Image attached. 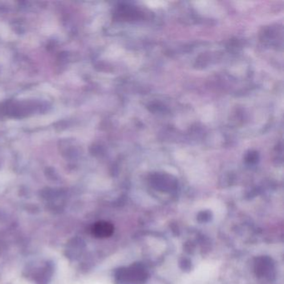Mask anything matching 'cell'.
<instances>
[{
    "label": "cell",
    "mask_w": 284,
    "mask_h": 284,
    "mask_svg": "<svg viewBox=\"0 0 284 284\" xmlns=\"http://www.w3.org/2000/svg\"><path fill=\"white\" fill-rule=\"evenodd\" d=\"M144 271H142L140 267H133L129 269H123V270L118 271L116 276V279L118 283H142L144 281L145 278Z\"/></svg>",
    "instance_id": "cell-1"
},
{
    "label": "cell",
    "mask_w": 284,
    "mask_h": 284,
    "mask_svg": "<svg viewBox=\"0 0 284 284\" xmlns=\"http://www.w3.org/2000/svg\"><path fill=\"white\" fill-rule=\"evenodd\" d=\"M114 230H115L114 226L112 225L111 223L105 221H100L93 226L91 232L95 237L103 238L110 237L114 233Z\"/></svg>",
    "instance_id": "cell-2"
}]
</instances>
